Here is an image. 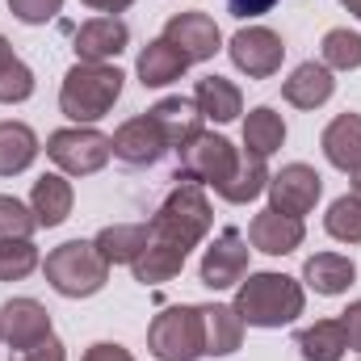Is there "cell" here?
<instances>
[{"label": "cell", "mask_w": 361, "mask_h": 361, "mask_svg": "<svg viewBox=\"0 0 361 361\" xmlns=\"http://www.w3.org/2000/svg\"><path fill=\"white\" fill-rule=\"evenodd\" d=\"M324 231L341 244H361V197H353V193L336 197L324 214Z\"/></svg>", "instance_id": "cell-31"}, {"label": "cell", "mask_w": 361, "mask_h": 361, "mask_svg": "<svg viewBox=\"0 0 361 361\" xmlns=\"http://www.w3.org/2000/svg\"><path fill=\"white\" fill-rule=\"evenodd\" d=\"M353 277H357V265H353L345 252H315V257H307V265H302V281H307L315 294H324V298L345 294V290L353 286Z\"/></svg>", "instance_id": "cell-25"}, {"label": "cell", "mask_w": 361, "mask_h": 361, "mask_svg": "<svg viewBox=\"0 0 361 361\" xmlns=\"http://www.w3.org/2000/svg\"><path fill=\"white\" fill-rule=\"evenodd\" d=\"M147 349L156 361H197L206 357V332H202V307H164L147 328Z\"/></svg>", "instance_id": "cell-5"}, {"label": "cell", "mask_w": 361, "mask_h": 361, "mask_svg": "<svg viewBox=\"0 0 361 361\" xmlns=\"http://www.w3.org/2000/svg\"><path fill=\"white\" fill-rule=\"evenodd\" d=\"M147 114L156 118V126L164 130V139H169L173 152H180L185 143H193V139L202 135V122H206L193 97H164V101H156Z\"/></svg>", "instance_id": "cell-16"}, {"label": "cell", "mask_w": 361, "mask_h": 361, "mask_svg": "<svg viewBox=\"0 0 361 361\" xmlns=\"http://www.w3.org/2000/svg\"><path fill=\"white\" fill-rule=\"evenodd\" d=\"M265 189H269V164H265L261 156H252V152H240L231 177L223 180V185H214V193H219L223 202H231V206H248V202H257Z\"/></svg>", "instance_id": "cell-24"}, {"label": "cell", "mask_w": 361, "mask_h": 361, "mask_svg": "<svg viewBox=\"0 0 361 361\" xmlns=\"http://www.w3.org/2000/svg\"><path fill=\"white\" fill-rule=\"evenodd\" d=\"M281 143H286V118L273 105H257L244 118V152L269 160L273 152H281Z\"/></svg>", "instance_id": "cell-28"}, {"label": "cell", "mask_w": 361, "mask_h": 361, "mask_svg": "<svg viewBox=\"0 0 361 361\" xmlns=\"http://www.w3.org/2000/svg\"><path fill=\"white\" fill-rule=\"evenodd\" d=\"M180 164H177V180H197V185H223V180L231 177V169H235V160H240V147L231 143V139H223V135H214V130H202L193 143H185L177 152Z\"/></svg>", "instance_id": "cell-7"}, {"label": "cell", "mask_w": 361, "mask_h": 361, "mask_svg": "<svg viewBox=\"0 0 361 361\" xmlns=\"http://www.w3.org/2000/svg\"><path fill=\"white\" fill-rule=\"evenodd\" d=\"M202 332H206V357H231L244 345V319L227 302H202Z\"/></svg>", "instance_id": "cell-22"}, {"label": "cell", "mask_w": 361, "mask_h": 361, "mask_svg": "<svg viewBox=\"0 0 361 361\" xmlns=\"http://www.w3.org/2000/svg\"><path fill=\"white\" fill-rule=\"evenodd\" d=\"M324 197V177L311 169V164H286L281 173L269 177V206L281 210V214H311L315 202Z\"/></svg>", "instance_id": "cell-11"}, {"label": "cell", "mask_w": 361, "mask_h": 361, "mask_svg": "<svg viewBox=\"0 0 361 361\" xmlns=\"http://www.w3.org/2000/svg\"><path fill=\"white\" fill-rule=\"evenodd\" d=\"M109 139H114V160H122L126 169H152V164L164 160V152H173L169 139H164V130L156 126L152 114L126 118Z\"/></svg>", "instance_id": "cell-10"}, {"label": "cell", "mask_w": 361, "mask_h": 361, "mask_svg": "<svg viewBox=\"0 0 361 361\" xmlns=\"http://www.w3.org/2000/svg\"><path fill=\"white\" fill-rule=\"evenodd\" d=\"M227 55H231V63H235L248 80H269V76L281 72L286 42H281V34H273L269 25H244V30L231 34Z\"/></svg>", "instance_id": "cell-8"}, {"label": "cell", "mask_w": 361, "mask_h": 361, "mask_svg": "<svg viewBox=\"0 0 361 361\" xmlns=\"http://www.w3.org/2000/svg\"><path fill=\"white\" fill-rule=\"evenodd\" d=\"M42 273H47L51 290L63 298H92L109 281V265L101 261L92 240H68V244L51 248L42 261Z\"/></svg>", "instance_id": "cell-4"}, {"label": "cell", "mask_w": 361, "mask_h": 361, "mask_svg": "<svg viewBox=\"0 0 361 361\" xmlns=\"http://www.w3.org/2000/svg\"><path fill=\"white\" fill-rule=\"evenodd\" d=\"M55 328H51V311L38 302V298H8L0 307V341L17 353V349H30L38 341H47Z\"/></svg>", "instance_id": "cell-13"}, {"label": "cell", "mask_w": 361, "mask_h": 361, "mask_svg": "<svg viewBox=\"0 0 361 361\" xmlns=\"http://www.w3.org/2000/svg\"><path fill=\"white\" fill-rule=\"evenodd\" d=\"M185 257H189V252H180L173 244L147 240V248L139 252V261L130 265V273H135L139 286H164V281H173V277L185 269Z\"/></svg>", "instance_id": "cell-29"}, {"label": "cell", "mask_w": 361, "mask_h": 361, "mask_svg": "<svg viewBox=\"0 0 361 361\" xmlns=\"http://www.w3.org/2000/svg\"><path fill=\"white\" fill-rule=\"evenodd\" d=\"M248 240H252V248L265 252V257H290V252L302 248L307 227H302V219L281 214V210L265 206L261 214H252V223H248Z\"/></svg>", "instance_id": "cell-14"}, {"label": "cell", "mask_w": 361, "mask_h": 361, "mask_svg": "<svg viewBox=\"0 0 361 361\" xmlns=\"http://www.w3.org/2000/svg\"><path fill=\"white\" fill-rule=\"evenodd\" d=\"M294 345H298L302 361H341L349 353V336H345L341 319H315V324L298 328Z\"/></svg>", "instance_id": "cell-26"}, {"label": "cell", "mask_w": 361, "mask_h": 361, "mask_svg": "<svg viewBox=\"0 0 361 361\" xmlns=\"http://www.w3.org/2000/svg\"><path fill=\"white\" fill-rule=\"evenodd\" d=\"M80 361H135V357H130V349H122V345H114V341H97V345L85 349Z\"/></svg>", "instance_id": "cell-37"}, {"label": "cell", "mask_w": 361, "mask_h": 361, "mask_svg": "<svg viewBox=\"0 0 361 361\" xmlns=\"http://www.w3.org/2000/svg\"><path fill=\"white\" fill-rule=\"evenodd\" d=\"M341 4H345V8H349V13L361 21V0H341Z\"/></svg>", "instance_id": "cell-41"}, {"label": "cell", "mask_w": 361, "mask_h": 361, "mask_svg": "<svg viewBox=\"0 0 361 361\" xmlns=\"http://www.w3.org/2000/svg\"><path fill=\"white\" fill-rule=\"evenodd\" d=\"M210 223H214V210H210L206 185H197V180H180L177 189L160 202V210L152 214L147 231H152V240L173 244V248H180V252H189V248H197V244L210 235Z\"/></svg>", "instance_id": "cell-2"}, {"label": "cell", "mask_w": 361, "mask_h": 361, "mask_svg": "<svg viewBox=\"0 0 361 361\" xmlns=\"http://www.w3.org/2000/svg\"><path fill=\"white\" fill-rule=\"evenodd\" d=\"M59 8H63V0H8V13L21 25H47L59 17Z\"/></svg>", "instance_id": "cell-35"}, {"label": "cell", "mask_w": 361, "mask_h": 361, "mask_svg": "<svg viewBox=\"0 0 361 361\" xmlns=\"http://www.w3.org/2000/svg\"><path fill=\"white\" fill-rule=\"evenodd\" d=\"M8 361H68V349H63V341L51 332L47 341H38V345H30V349H17Z\"/></svg>", "instance_id": "cell-36"}, {"label": "cell", "mask_w": 361, "mask_h": 361, "mask_svg": "<svg viewBox=\"0 0 361 361\" xmlns=\"http://www.w3.org/2000/svg\"><path fill=\"white\" fill-rule=\"evenodd\" d=\"M130 47V30L122 17H92L76 30V59L80 63H109Z\"/></svg>", "instance_id": "cell-15"}, {"label": "cell", "mask_w": 361, "mask_h": 361, "mask_svg": "<svg viewBox=\"0 0 361 361\" xmlns=\"http://www.w3.org/2000/svg\"><path fill=\"white\" fill-rule=\"evenodd\" d=\"M147 240H152L147 223H114V227H101V231L92 235V248H97L101 261L114 269V265H135L139 252L147 248Z\"/></svg>", "instance_id": "cell-21"}, {"label": "cell", "mask_w": 361, "mask_h": 361, "mask_svg": "<svg viewBox=\"0 0 361 361\" xmlns=\"http://www.w3.org/2000/svg\"><path fill=\"white\" fill-rule=\"evenodd\" d=\"M319 63L332 68V72H357L361 68V34L353 30H328L324 42H319Z\"/></svg>", "instance_id": "cell-30"}, {"label": "cell", "mask_w": 361, "mask_h": 361, "mask_svg": "<svg viewBox=\"0 0 361 361\" xmlns=\"http://www.w3.org/2000/svg\"><path fill=\"white\" fill-rule=\"evenodd\" d=\"M13 59H17V55H13V47H8V38L0 34V72H4V68H8Z\"/></svg>", "instance_id": "cell-40"}, {"label": "cell", "mask_w": 361, "mask_h": 361, "mask_svg": "<svg viewBox=\"0 0 361 361\" xmlns=\"http://www.w3.org/2000/svg\"><path fill=\"white\" fill-rule=\"evenodd\" d=\"M324 156L332 169L341 173H361V114H336L328 126H324V139H319Z\"/></svg>", "instance_id": "cell-17"}, {"label": "cell", "mask_w": 361, "mask_h": 361, "mask_svg": "<svg viewBox=\"0 0 361 361\" xmlns=\"http://www.w3.org/2000/svg\"><path fill=\"white\" fill-rule=\"evenodd\" d=\"M135 72H139V85H143V89H164V85H173V80H180V76L189 72V59L180 55L169 38H152V42L139 51Z\"/></svg>", "instance_id": "cell-20"}, {"label": "cell", "mask_w": 361, "mask_h": 361, "mask_svg": "<svg viewBox=\"0 0 361 361\" xmlns=\"http://www.w3.org/2000/svg\"><path fill=\"white\" fill-rule=\"evenodd\" d=\"M193 101H197L202 118L219 122V126H227V122H235L244 114V92H240V85H231L227 76H202L193 85Z\"/></svg>", "instance_id": "cell-23"}, {"label": "cell", "mask_w": 361, "mask_h": 361, "mask_svg": "<svg viewBox=\"0 0 361 361\" xmlns=\"http://www.w3.org/2000/svg\"><path fill=\"white\" fill-rule=\"evenodd\" d=\"M332 92H336L332 68H324V63H315V59L298 63V68L290 72V80H281V97H286L294 109H319V105L332 101Z\"/></svg>", "instance_id": "cell-19"}, {"label": "cell", "mask_w": 361, "mask_h": 361, "mask_svg": "<svg viewBox=\"0 0 361 361\" xmlns=\"http://www.w3.org/2000/svg\"><path fill=\"white\" fill-rule=\"evenodd\" d=\"M122 72L114 68V63H80L76 59V68L63 76V85H59V109H63V118H72L76 126H92V122H101L114 105H118V97H122Z\"/></svg>", "instance_id": "cell-3"}, {"label": "cell", "mask_w": 361, "mask_h": 361, "mask_svg": "<svg viewBox=\"0 0 361 361\" xmlns=\"http://www.w3.org/2000/svg\"><path fill=\"white\" fill-rule=\"evenodd\" d=\"M38 135L25 122H0V177H17L38 160Z\"/></svg>", "instance_id": "cell-27"}, {"label": "cell", "mask_w": 361, "mask_h": 361, "mask_svg": "<svg viewBox=\"0 0 361 361\" xmlns=\"http://www.w3.org/2000/svg\"><path fill=\"white\" fill-rule=\"evenodd\" d=\"M42 265L34 240H0V281H21Z\"/></svg>", "instance_id": "cell-32"}, {"label": "cell", "mask_w": 361, "mask_h": 361, "mask_svg": "<svg viewBox=\"0 0 361 361\" xmlns=\"http://www.w3.org/2000/svg\"><path fill=\"white\" fill-rule=\"evenodd\" d=\"M235 315L244 319V328H286L302 315L307 307V290L298 277L290 273H248L235 290Z\"/></svg>", "instance_id": "cell-1"}, {"label": "cell", "mask_w": 361, "mask_h": 361, "mask_svg": "<svg viewBox=\"0 0 361 361\" xmlns=\"http://www.w3.org/2000/svg\"><path fill=\"white\" fill-rule=\"evenodd\" d=\"M160 38H169L189 63H206L223 51V34L210 13H173Z\"/></svg>", "instance_id": "cell-12"}, {"label": "cell", "mask_w": 361, "mask_h": 361, "mask_svg": "<svg viewBox=\"0 0 361 361\" xmlns=\"http://www.w3.org/2000/svg\"><path fill=\"white\" fill-rule=\"evenodd\" d=\"M72 206H76V189H72V180L63 177V173H42V177L34 180V189H30V210H34L38 227H59V223H68Z\"/></svg>", "instance_id": "cell-18"}, {"label": "cell", "mask_w": 361, "mask_h": 361, "mask_svg": "<svg viewBox=\"0 0 361 361\" xmlns=\"http://www.w3.org/2000/svg\"><path fill=\"white\" fill-rule=\"evenodd\" d=\"M38 231V219L25 202L0 193V240H30Z\"/></svg>", "instance_id": "cell-33"}, {"label": "cell", "mask_w": 361, "mask_h": 361, "mask_svg": "<svg viewBox=\"0 0 361 361\" xmlns=\"http://www.w3.org/2000/svg\"><path fill=\"white\" fill-rule=\"evenodd\" d=\"M47 156L63 177H92L109 164L114 139L92 126H63V130L47 135Z\"/></svg>", "instance_id": "cell-6"}, {"label": "cell", "mask_w": 361, "mask_h": 361, "mask_svg": "<svg viewBox=\"0 0 361 361\" xmlns=\"http://www.w3.org/2000/svg\"><path fill=\"white\" fill-rule=\"evenodd\" d=\"M353 197H361V173H353Z\"/></svg>", "instance_id": "cell-42"}, {"label": "cell", "mask_w": 361, "mask_h": 361, "mask_svg": "<svg viewBox=\"0 0 361 361\" xmlns=\"http://www.w3.org/2000/svg\"><path fill=\"white\" fill-rule=\"evenodd\" d=\"M248 240H244V231L240 227H223L219 235H214V244L206 248V257H202V265H197V277H202V286L206 290H231V286H240L244 277H248Z\"/></svg>", "instance_id": "cell-9"}, {"label": "cell", "mask_w": 361, "mask_h": 361, "mask_svg": "<svg viewBox=\"0 0 361 361\" xmlns=\"http://www.w3.org/2000/svg\"><path fill=\"white\" fill-rule=\"evenodd\" d=\"M227 8H231V17L248 21V17H265V13H273L277 0H227Z\"/></svg>", "instance_id": "cell-38"}, {"label": "cell", "mask_w": 361, "mask_h": 361, "mask_svg": "<svg viewBox=\"0 0 361 361\" xmlns=\"http://www.w3.org/2000/svg\"><path fill=\"white\" fill-rule=\"evenodd\" d=\"M80 4H89L97 13H105V17H118V13H126L135 0H80Z\"/></svg>", "instance_id": "cell-39"}, {"label": "cell", "mask_w": 361, "mask_h": 361, "mask_svg": "<svg viewBox=\"0 0 361 361\" xmlns=\"http://www.w3.org/2000/svg\"><path fill=\"white\" fill-rule=\"evenodd\" d=\"M38 89V80H34V72L21 63V59H13L4 72H0V105H21V101H30Z\"/></svg>", "instance_id": "cell-34"}]
</instances>
